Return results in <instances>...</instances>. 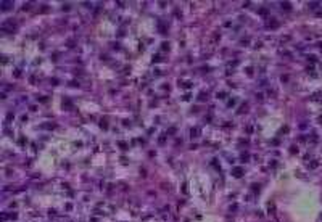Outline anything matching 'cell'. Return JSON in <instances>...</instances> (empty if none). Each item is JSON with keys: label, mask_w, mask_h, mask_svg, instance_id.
<instances>
[{"label": "cell", "mask_w": 322, "mask_h": 222, "mask_svg": "<svg viewBox=\"0 0 322 222\" xmlns=\"http://www.w3.org/2000/svg\"><path fill=\"white\" fill-rule=\"evenodd\" d=\"M232 174H234V177H242V176H243L242 167H235V169L232 171Z\"/></svg>", "instance_id": "obj_1"}]
</instances>
